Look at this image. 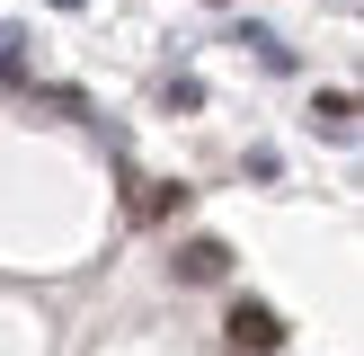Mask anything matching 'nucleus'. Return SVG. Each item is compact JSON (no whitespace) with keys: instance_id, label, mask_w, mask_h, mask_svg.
<instances>
[{"instance_id":"obj_1","label":"nucleus","mask_w":364,"mask_h":356,"mask_svg":"<svg viewBox=\"0 0 364 356\" xmlns=\"http://www.w3.org/2000/svg\"><path fill=\"white\" fill-rule=\"evenodd\" d=\"M223 330H231V347H240V356H276V347H284L276 303H231V320H223Z\"/></svg>"},{"instance_id":"obj_2","label":"nucleus","mask_w":364,"mask_h":356,"mask_svg":"<svg viewBox=\"0 0 364 356\" xmlns=\"http://www.w3.org/2000/svg\"><path fill=\"white\" fill-rule=\"evenodd\" d=\"M178 276H187V285H223L231 276V249L223 241H187V249H178Z\"/></svg>"},{"instance_id":"obj_4","label":"nucleus","mask_w":364,"mask_h":356,"mask_svg":"<svg viewBox=\"0 0 364 356\" xmlns=\"http://www.w3.org/2000/svg\"><path fill=\"white\" fill-rule=\"evenodd\" d=\"M249 45H258V63H267V71H294V45H284L276 27H249Z\"/></svg>"},{"instance_id":"obj_5","label":"nucleus","mask_w":364,"mask_h":356,"mask_svg":"<svg viewBox=\"0 0 364 356\" xmlns=\"http://www.w3.org/2000/svg\"><path fill=\"white\" fill-rule=\"evenodd\" d=\"M134 214H142V223H160V214H169V187H160V178H134Z\"/></svg>"},{"instance_id":"obj_3","label":"nucleus","mask_w":364,"mask_h":356,"mask_svg":"<svg viewBox=\"0 0 364 356\" xmlns=\"http://www.w3.org/2000/svg\"><path fill=\"white\" fill-rule=\"evenodd\" d=\"M311 134L355 142V98H347V89H320V98H311Z\"/></svg>"}]
</instances>
